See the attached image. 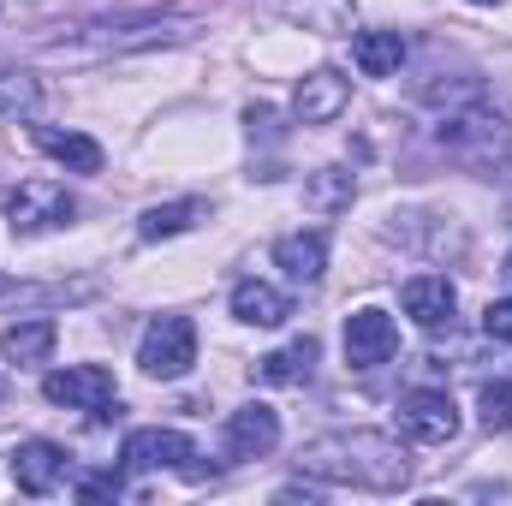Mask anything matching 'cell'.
<instances>
[{"instance_id":"25","label":"cell","mask_w":512,"mask_h":506,"mask_svg":"<svg viewBox=\"0 0 512 506\" xmlns=\"http://www.w3.org/2000/svg\"><path fill=\"white\" fill-rule=\"evenodd\" d=\"M120 489H126V471H102V477H84V483H78V495H84V501H102V495H120Z\"/></svg>"},{"instance_id":"8","label":"cell","mask_w":512,"mask_h":506,"mask_svg":"<svg viewBox=\"0 0 512 506\" xmlns=\"http://www.w3.org/2000/svg\"><path fill=\"white\" fill-rule=\"evenodd\" d=\"M346 364L352 370H382V364H393V352H399V322L387 316V310H376V304H364V310H352L346 316Z\"/></svg>"},{"instance_id":"24","label":"cell","mask_w":512,"mask_h":506,"mask_svg":"<svg viewBox=\"0 0 512 506\" xmlns=\"http://www.w3.org/2000/svg\"><path fill=\"white\" fill-rule=\"evenodd\" d=\"M483 334H489V340H501V346L512 340V298H495V304L483 310Z\"/></svg>"},{"instance_id":"3","label":"cell","mask_w":512,"mask_h":506,"mask_svg":"<svg viewBox=\"0 0 512 506\" xmlns=\"http://www.w3.org/2000/svg\"><path fill=\"white\" fill-rule=\"evenodd\" d=\"M72 215H78V197H72L60 179H24V185L6 197V227H12V239L60 233V227H72Z\"/></svg>"},{"instance_id":"6","label":"cell","mask_w":512,"mask_h":506,"mask_svg":"<svg viewBox=\"0 0 512 506\" xmlns=\"http://www.w3.org/2000/svg\"><path fill=\"white\" fill-rule=\"evenodd\" d=\"M191 459H197L191 435H185V429H161V423L131 429L126 447H120V471H126V477H149V471H185V477H197Z\"/></svg>"},{"instance_id":"26","label":"cell","mask_w":512,"mask_h":506,"mask_svg":"<svg viewBox=\"0 0 512 506\" xmlns=\"http://www.w3.org/2000/svg\"><path fill=\"white\" fill-rule=\"evenodd\" d=\"M501 274H507V286H512V251H507V262H501Z\"/></svg>"},{"instance_id":"12","label":"cell","mask_w":512,"mask_h":506,"mask_svg":"<svg viewBox=\"0 0 512 506\" xmlns=\"http://www.w3.org/2000/svg\"><path fill=\"white\" fill-rule=\"evenodd\" d=\"M399 304H405V316L417 322V328H447L453 322V310H459V292H453V280L447 274H411L405 286H399Z\"/></svg>"},{"instance_id":"18","label":"cell","mask_w":512,"mask_h":506,"mask_svg":"<svg viewBox=\"0 0 512 506\" xmlns=\"http://www.w3.org/2000/svg\"><path fill=\"white\" fill-rule=\"evenodd\" d=\"M36 149L48 161H60L66 173H102V143L84 137V131H54V126H36Z\"/></svg>"},{"instance_id":"21","label":"cell","mask_w":512,"mask_h":506,"mask_svg":"<svg viewBox=\"0 0 512 506\" xmlns=\"http://www.w3.org/2000/svg\"><path fill=\"white\" fill-rule=\"evenodd\" d=\"M280 12L292 24L316 30V36H352V24H358V6L352 0H280Z\"/></svg>"},{"instance_id":"10","label":"cell","mask_w":512,"mask_h":506,"mask_svg":"<svg viewBox=\"0 0 512 506\" xmlns=\"http://www.w3.org/2000/svg\"><path fill=\"white\" fill-rule=\"evenodd\" d=\"M280 447V411L274 405H239L233 417H227V429H221V453L233 459V465H245V459H268Z\"/></svg>"},{"instance_id":"11","label":"cell","mask_w":512,"mask_h":506,"mask_svg":"<svg viewBox=\"0 0 512 506\" xmlns=\"http://www.w3.org/2000/svg\"><path fill=\"white\" fill-rule=\"evenodd\" d=\"M274 268H280L292 286H316V280L328 274V233H322V227L280 233V239H274Z\"/></svg>"},{"instance_id":"19","label":"cell","mask_w":512,"mask_h":506,"mask_svg":"<svg viewBox=\"0 0 512 506\" xmlns=\"http://www.w3.org/2000/svg\"><path fill=\"white\" fill-rule=\"evenodd\" d=\"M197 221H209V203H203V197L155 203V209H143V221H137V239H143V245H155V239H179V233H191Z\"/></svg>"},{"instance_id":"14","label":"cell","mask_w":512,"mask_h":506,"mask_svg":"<svg viewBox=\"0 0 512 506\" xmlns=\"http://www.w3.org/2000/svg\"><path fill=\"white\" fill-rule=\"evenodd\" d=\"M54 346H60L54 316H24V322H12V328L0 334V358H6V364H18V370L48 364V358H54Z\"/></svg>"},{"instance_id":"23","label":"cell","mask_w":512,"mask_h":506,"mask_svg":"<svg viewBox=\"0 0 512 506\" xmlns=\"http://www.w3.org/2000/svg\"><path fill=\"white\" fill-rule=\"evenodd\" d=\"M477 417H483V429L489 435H512V381L495 376L477 387Z\"/></svg>"},{"instance_id":"1","label":"cell","mask_w":512,"mask_h":506,"mask_svg":"<svg viewBox=\"0 0 512 506\" xmlns=\"http://www.w3.org/2000/svg\"><path fill=\"white\" fill-rule=\"evenodd\" d=\"M298 471L328 489L399 495L411 483V453L399 447V435H382V429H328L298 447Z\"/></svg>"},{"instance_id":"4","label":"cell","mask_w":512,"mask_h":506,"mask_svg":"<svg viewBox=\"0 0 512 506\" xmlns=\"http://www.w3.org/2000/svg\"><path fill=\"white\" fill-rule=\"evenodd\" d=\"M197 364V322L191 316H155L137 340V370L155 381H179Z\"/></svg>"},{"instance_id":"13","label":"cell","mask_w":512,"mask_h":506,"mask_svg":"<svg viewBox=\"0 0 512 506\" xmlns=\"http://www.w3.org/2000/svg\"><path fill=\"white\" fill-rule=\"evenodd\" d=\"M66 471H72V459H66V447H54V441H24V447L12 453V483H18L24 495H54V489L66 483Z\"/></svg>"},{"instance_id":"17","label":"cell","mask_w":512,"mask_h":506,"mask_svg":"<svg viewBox=\"0 0 512 506\" xmlns=\"http://www.w3.org/2000/svg\"><path fill=\"white\" fill-rule=\"evenodd\" d=\"M358 203V173L352 167H316L310 179H304V209L310 215H346Z\"/></svg>"},{"instance_id":"5","label":"cell","mask_w":512,"mask_h":506,"mask_svg":"<svg viewBox=\"0 0 512 506\" xmlns=\"http://www.w3.org/2000/svg\"><path fill=\"white\" fill-rule=\"evenodd\" d=\"M393 423H399V435L417 441V447H447V441L459 435V405H453L447 387H411V393H399Z\"/></svg>"},{"instance_id":"2","label":"cell","mask_w":512,"mask_h":506,"mask_svg":"<svg viewBox=\"0 0 512 506\" xmlns=\"http://www.w3.org/2000/svg\"><path fill=\"white\" fill-rule=\"evenodd\" d=\"M435 143H441L447 155H459L465 167L489 173V161H495V155L512 143V126L501 120V114H489L483 102H471V108H453V114H441Z\"/></svg>"},{"instance_id":"9","label":"cell","mask_w":512,"mask_h":506,"mask_svg":"<svg viewBox=\"0 0 512 506\" xmlns=\"http://www.w3.org/2000/svg\"><path fill=\"white\" fill-rule=\"evenodd\" d=\"M346 108H352V78L334 72V66L304 72L298 90H292V120H298V126H334Z\"/></svg>"},{"instance_id":"20","label":"cell","mask_w":512,"mask_h":506,"mask_svg":"<svg viewBox=\"0 0 512 506\" xmlns=\"http://www.w3.org/2000/svg\"><path fill=\"white\" fill-rule=\"evenodd\" d=\"M352 60L364 78H399L405 66V36L399 30H358L352 36Z\"/></svg>"},{"instance_id":"22","label":"cell","mask_w":512,"mask_h":506,"mask_svg":"<svg viewBox=\"0 0 512 506\" xmlns=\"http://www.w3.org/2000/svg\"><path fill=\"white\" fill-rule=\"evenodd\" d=\"M36 108H42V84H36V72L6 66V72H0V120H36Z\"/></svg>"},{"instance_id":"16","label":"cell","mask_w":512,"mask_h":506,"mask_svg":"<svg viewBox=\"0 0 512 506\" xmlns=\"http://www.w3.org/2000/svg\"><path fill=\"white\" fill-rule=\"evenodd\" d=\"M316 358H322V346H316L310 334H298L292 346L256 358V381H268V387H304V381L316 376Z\"/></svg>"},{"instance_id":"15","label":"cell","mask_w":512,"mask_h":506,"mask_svg":"<svg viewBox=\"0 0 512 506\" xmlns=\"http://www.w3.org/2000/svg\"><path fill=\"white\" fill-rule=\"evenodd\" d=\"M227 304H233V316H239L245 328H280V322L292 316L286 292H280V286H268V280H256V274L233 286V298H227Z\"/></svg>"},{"instance_id":"27","label":"cell","mask_w":512,"mask_h":506,"mask_svg":"<svg viewBox=\"0 0 512 506\" xmlns=\"http://www.w3.org/2000/svg\"><path fill=\"white\" fill-rule=\"evenodd\" d=\"M471 6H501V0H471Z\"/></svg>"},{"instance_id":"7","label":"cell","mask_w":512,"mask_h":506,"mask_svg":"<svg viewBox=\"0 0 512 506\" xmlns=\"http://www.w3.org/2000/svg\"><path fill=\"white\" fill-rule=\"evenodd\" d=\"M42 399L66 405V411H108L120 399V387H114V370H102V364H66V370L42 376Z\"/></svg>"}]
</instances>
